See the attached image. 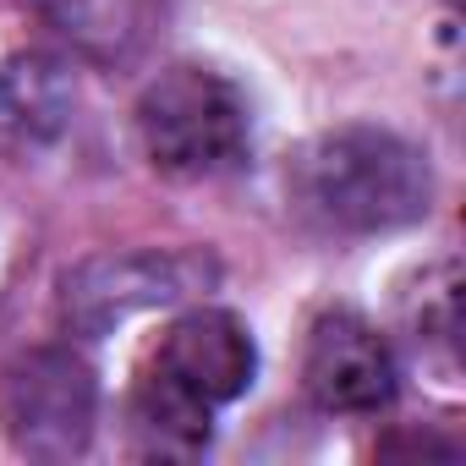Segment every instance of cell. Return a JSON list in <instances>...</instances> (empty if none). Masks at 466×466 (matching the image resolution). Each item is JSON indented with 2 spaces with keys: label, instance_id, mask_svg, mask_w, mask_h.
Masks as SVG:
<instances>
[{
  "label": "cell",
  "instance_id": "cell-1",
  "mask_svg": "<svg viewBox=\"0 0 466 466\" xmlns=\"http://www.w3.org/2000/svg\"><path fill=\"white\" fill-rule=\"evenodd\" d=\"M291 203L335 237H390L433 208L428 154L390 127H335L297 148L286 170Z\"/></svg>",
  "mask_w": 466,
  "mask_h": 466
},
{
  "label": "cell",
  "instance_id": "cell-2",
  "mask_svg": "<svg viewBox=\"0 0 466 466\" xmlns=\"http://www.w3.org/2000/svg\"><path fill=\"white\" fill-rule=\"evenodd\" d=\"M137 148L165 181H214L237 170L253 143V116L242 88L208 66H165L148 77L132 110Z\"/></svg>",
  "mask_w": 466,
  "mask_h": 466
},
{
  "label": "cell",
  "instance_id": "cell-3",
  "mask_svg": "<svg viewBox=\"0 0 466 466\" xmlns=\"http://www.w3.org/2000/svg\"><path fill=\"white\" fill-rule=\"evenodd\" d=\"M219 264L192 248H121V253H94L61 275V324L77 340H105L121 324L176 308L198 291H208Z\"/></svg>",
  "mask_w": 466,
  "mask_h": 466
},
{
  "label": "cell",
  "instance_id": "cell-4",
  "mask_svg": "<svg viewBox=\"0 0 466 466\" xmlns=\"http://www.w3.org/2000/svg\"><path fill=\"white\" fill-rule=\"evenodd\" d=\"M0 428L28 461H72L99 428V379L72 346H34L0 373Z\"/></svg>",
  "mask_w": 466,
  "mask_h": 466
},
{
  "label": "cell",
  "instance_id": "cell-5",
  "mask_svg": "<svg viewBox=\"0 0 466 466\" xmlns=\"http://www.w3.org/2000/svg\"><path fill=\"white\" fill-rule=\"evenodd\" d=\"M302 390L329 417H373L400 390V362L390 340L351 308L319 313L302 346Z\"/></svg>",
  "mask_w": 466,
  "mask_h": 466
},
{
  "label": "cell",
  "instance_id": "cell-6",
  "mask_svg": "<svg viewBox=\"0 0 466 466\" xmlns=\"http://www.w3.org/2000/svg\"><path fill=\"white\" fill-rule=\"evenodd\" d=\"M165 384L187 390L192 400L203 406H230V400H242L258 379V346H253V329L230 313V308H187L159 351H154V368Z\"/></svg>",
  "mask_w": 466,
  "mask_h": 466
},
{
  "label": "cell",
  "instance_id": "cell-7",
  "mask_svg": "<svg viewBox=\"0 0 466 466\" xmlns=\"http://www.w3.org/2000/svg\"><path fill=\"white\" fill-rule=\"evenodd\" d=\"M77 116V77L61 56L28 50L0 61V154L34 159L72 132Z\"/></svg>",
  "mask_w": 466,
  "mask_h": 466
},
{
  "label": "cell",
  "instance_id": "cell-8",
  "mask_svg": "<svg viewBox=\"0 0 466 466\" xmlns=\"http://www.w3.org/2000/svg\"><path fill=\"white\" fill-rule=\"evenodd\" d=\"M28 6L83 61L127 66V61H137L148 50L165 0H28Z\"/></svg>",
  "mask_w": 466,
  "mask_h": 466
},
{
  "label": "cell",
  "instance_id": "cell-9",
  "mask_svg": "<svg viewBox=\"0 0 466 466\" xmlns=\"http://www.w3.org/2000/svg\"><path fill=\"white\" fill-rule=\"evenodd\" d=\"M132 439L143 455L192 461L214 439V406L192 400L187 390L165 384L159 373H143V384L132 390Z\"/></svg>",
  "mask_w": 466,
  "mask_h": 466
},
{
  "label": "cell",
  "instance_id": "cell-10",
  "mask_svg": "<svg viewBox=\"0 0 466 466\" xmlns=\"http://www.w3.org/2000/svg\"><path fill=\"white\" fill-rule=\"evenodd\" d=\"M417 346L422 351H444L455 362V335H461V308H455V264H439L433 275H422V291L406 308Z\"/></svg>",
  "mask_w": 466,
  "mask_h": 466
}]
</instances>
